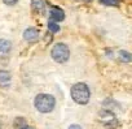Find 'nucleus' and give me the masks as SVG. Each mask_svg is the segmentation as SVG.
Returning <instances> with one entry per match:
<instances>
[{"instance_id":"1","label":"nucleus","mask_w":132,"mask_h":129,"mask_svg":"<svg viewBox=\"0 0 132 129\" xmlns=\"http://www.w3.org/2000/svg\"><path fill=\"white\" fill-rule=\"evenodd\" d=\"M71 98L78 104H87L91 98L89 87L84 82H78L71 87Z\"/></svg>"},{"instance_id":"2","label":"nucleus","mask_w":132,"mask_h":129,"mask_svg":"<svg viewBox=\"0 0 132 129\" xmlns=\"http://www.w3.org/2000/svg\"><path fill=\"white\" fill-rule=\"evenodd\" d=\"M34 104H35V108L42 112V113H48L51 112L53 108H54V104H56V100L52 95L49 94H39L35 97V100H34Z\"/></svg>"},{"instance_id":"3","label":"nucleus","mask_w":132,"mask_h":129,"mask_svg":"<svg viewBox=\"0 0 132 129\" xmlns=\"http://www.w3.org/2000/svg\"><path fill=\"white\" fill-rule=\"evenodd\" d=\"M51 55H52L54 61L65 63V61H68L69 57H70V50L65 43H57V44L53 46Z\"/></svg>"},{"instance_id":"4","label":"nucleus","mask_w":132,"mask_h":129,"mask_svg":"<svg viewBox=\"0 0 132 129\" xmlns=\"http://www.w3.org/2000/svg\"><path fill=\"white\" fill-rule=\"evenodd\" d=\"M100 119L105 124V126H108V128H115L118 125V120H117L115 115L111 111H106V110L101 111L100 112Z\"/></svg>"},{"instance_id":"5","label":"nucleus","mask_w":132,"mask_h":129,"mask_svg":"<svg viewBox=\"0 0 132 129\" xmlns=\"http://www.w3.org/2000/svg\"><path fill=\"white\" fill-rule=\"evenodd\" d=\"M49 16H51V21L58 22V21H62L65 18V12L61 8H58V7H51Z\"/></svg>"},{"instance_id":"6","label":"nucleus","mask_w":132,"mask_h":129,"mask_svg":"<svg viewBox=\"0 0 132 129\" xmlns=\"http://www.w3.org/2000/svg\"><path fill=\"white\" fill-rule=\"evenodd\" d=\"M23 38L27 42H36L39 39V31H38V29H35V28L26 29L25 33H23Z\"/></svg>"},{"instance_id":"7","label":"nucleus","mask_w":132,"mask_h":129,"mask_svg":"<svg viewBox=\"0 0 132 129\" xmlns=\"http://www.w3.org/2000/svg\"><path fill=\"white\" fill-rule=\"evenodd\" d=\"M31 7L34 9V12L43 15L45 11V3L44 0H31Z\"/></svg>"},{"instance_id":"8","label":"nucleus","mask_w":132,"mask_h":129,"mask_svg":"<svg viewBox=\"0 0 132 129\" xmlns=\"http://www.w3.org/2000/svg\"><path fill=\"white\" fill-rule=\"evenodd\" d=\"M12 50V43L7 39H0V55H8Z\"/></svg>"},{"instance_id":"9","label":"nucleus","mask_w":132,"mask_h":129,"mask_svg":"<svg viewBox=\"0 0 132 129\" xmlns=\"http://www.w3.org/2000/svg\"><path fill=\"white\" fill-rule=\"evenodd\" d=\"M11 82V73L7 71H0V86H8Z\"/></svg>"},{"instance_id":"10","label":"nucleus","mask_w":132,"mask_h":129,"mask_svg":"<svg viewBox=\"0 0 132 129\" xmlns=\"http://www.w3.org/2000/svg\"><path fill=\"white\" fill-rule=\"evenodd\" d=\"M16 124H14V126H16V129H34L32 126H30L26 121H25V119H22V117H20V119H16V121H14Z\"/></svg>"},{"instance_id":"11","label":"nucleus","mask_w":132,"mask_h":129,"mask_svg":"<svg viewBox=\"0 0 132 129\" xmlns=\"http://www.w3.org/2000/svg\"><path fill=\"white\" fill-rule=\"evenodd\" d=\"M119 59H120L122 61H124V63H129L132 57H131V55H129L127 51L122 50V51H119Z\"/></svg>"},{"instance_id":"12","label":"nucleus","mask_w":132,"mask_h":129,"mask_svg":"<svg viewBox=\"0 0 132 129\" xmlns=\"http://www.w3.org/2000/svg\"><path fill=\"white\" fill-rule=\"evenodd\" d=\"M100 3L104 5H109V7H118L119 0H100Z\"/></svg>"},{"instance_id":"13","label":"nucleus","mask_w":132,"mask_h":129,"mask_svg":"<svg viewBox=\"0 0 132 129\" xmlns=\"http://www.w3.org/2000/svg\"><path fill=\"white\" fill-rule=\"evenodd\" d=\"M48 29H49L52 33L60 31V26L57 25V22H53V21H49V22H48Z\"/></svg>"},{"instance_id":"14","label":"nucleus","mask_w":132,"mask_h":129,"mask_svg":"<svg viewBox=\"0 0 132 129\" xmlns=\"http://www.w3.org/2000/svg\"><path fill=\"white\" fill-rule=\"evenodd\" d=\"M3 2H4L7 5H14V4L18 2V0H3Z\"/></svg>"},{"instance_id":"15","label":"nucleus","mask_w":132,"mask_h":129,"mask_svg":"<svg viewBox=\"0 0 132 129\" xmlns=\"http://www.w3.org/2000/svg\"><path fill=\"white\" fill-rule=\"evenodd\" d=\"M69 129H82L79 125H77V124H74V125H70V128Z\"/></svg>"},{"instance_id":"16","label":"nucleus","mask_w":132,"mask_h":129,"mask_svg":"<svg viewBox=\"0 0 132 129\" xmlns=\"http://www.w3.org/2000/svg\"><path fill=\"white\" fill-rule=\"evenodd\" d=\"M86 2H91V0H86Z\"/></svg>"},{"instance_id":"17","label":"nucleus","mask_w":132,"mask_h":129,"mask_svg":"<svg viewBox=\"0 0 132 129\" xmlns=\"http://www.w3.org/2000/svg\"><path fill=\"white\" fill-rule=\"evenodd\" d=\"M0 129H2V126H0Z\"/></svg>"}]
</instances>
